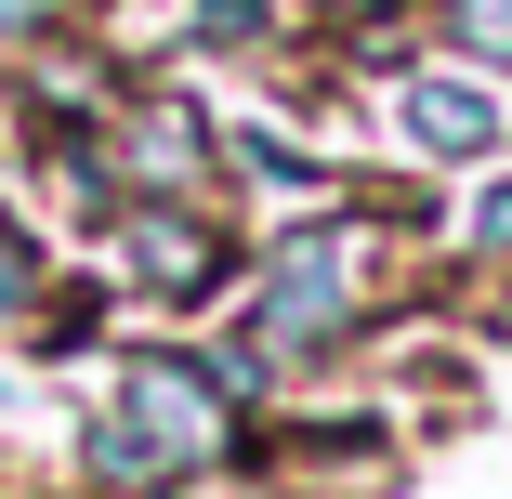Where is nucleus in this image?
<instances>
[{
    "instance_id": "f257e3e1",
    "label": "nucleus",
    "mask_w": 512,
    "mask_h": 499,
    "mask_svg": "<svg viewBox=\"0 0 512 499\" xmlns=\"http://www.w3.org/2000/svg\"><path fill=\"white\" fill-rule=\"evenodd\" d=\"M250 368V355H237ZM237 368H197V355H132L106 421H92V473L106 486H184L197 460L224 447V381Z\"/></svg>"
},
{
    "instance_id": "f03ea898",
    "label": "nucleus",
    "mask_w": 512,
    "mask_h": 499,
    "mask_svg": "<svg viewBox=\"0 0 512 499\" xmlns=\"http://www.w3.org/2000/svg\"><path fill=\"white\" fill-rule=\"evenodd\" d=\"M355 289H368V237L355 224H302L263 263V303H250V355H302V342H342L355 329Z\"/></svg>"
},
{
    "instance_id": "7ed1b4c3",
    "label": "nucleus",
    "mask_w": 512,
    "mask_h": 499,
    "mask_svg": "<svg viewBox=\"0 0 512 499\" xmlns=\"http://www.w3.org/2000/svg\"><path fill=\"white\" fill-rule=\"evenodd\" d=\"M394 106H407V132H421L434 158H486V145H499V92H486V79H447V66H421V79L394 92Z\"/></svg>"
},
{
    "instance_id": "20e7f679",
    "label": "nucleus",
    "mask_w": 512,
    "mask_h": 499,
    "mask_svg": "<svg viewBox=\"0 0 512 499\" xmlns=\"http://www.w3.org/2000/svg\"><path fill=\"white\" fill-rule=\"evenodd\" d=\"M132 276H158L171 303H197V289L224 276V237H211V224H184V211H132Z\"/></svg>"
},
{
    "instance_id": "39448f33",
    "label": "nucleus",
    "mask_w": 512,
    "mask_h": 499,
    "mask_svg": "<svg viewBox=\"0 0 512 499\" xmlns=\"http://www.w3.org/2000/svg\"><path fill=\"white\" fill-rule=\"evenodd\" d=\"M197 158H211V145H197V119H171V106L132 119V171H145V184H197Z\"/></svg>"
},
{
    "instance_id": "423d86ee",
    "label": "nucleus",
    "mask_w": 512,
    "mask_h": 499,
    "mask_svg": "<svg viewBox=\"0 0 512 499\" xmlns=\"http://www.w3.org/2000/svg\"><path fill=\"white\" fill-rule=\"evenodd\" d=\"M447 27H460V53L512 66V0H447Z\"/></svg>"
},
{
    "instance_id": "0eeeda50",
    "label": "nucleus",
    "mask_w": 512,
    "mask_h": 499,
    "mask_svg": "<svg viewBox=\"0 0 512 499\" xmlns=\"http://www.w3.org/2000/svg\"><path fill=\"white\" fill-rule=\"evenodd\" d=\"M197 27H211V40H250V27H263V0H197Z\"/></svg>"
},
{
    "instance_id": "6e6552de",
    "label": "nucleus",
    "mask_w": 512,
    "mask_h": 499,
    "mask_svg": "<svg viewBox=\"0 0 512 499\" xmlns=\"http://www.w3.org/2000/svg\"><path fill=\"white\" fill-rule=\"evenodd\" d=\"M0 316H27V250L0 237Z\"/></svg>"
},
{
    "instance_id": "1a4fd4ad",
    "label": "nucleus",
    "mask_w": 512,
    "mask_h": 499,
    "mask_svg": "<svg viewBox=\"0 0 512 499\" xmlns=\"http://www.w3.org/2000/svg\"><path fill=\"white\" fill-rule=\"evenodd\" d=\"M473 237H486V250H512V184H499L486 211H473Z\"/></svg>"
},
{
    "instance_id": "9d476101",
    "label": "nucleus",
    "mask_w": 512,
    "mask_h": 499,
    "mask_svg": "<svg viewBox=\"0 0 512 499\" xmlns=\"http://www.w3.org/2000/svg\"><path fill=\"white\" fill-rule=\"evenodd\" d=\"M40 14H53V0H0V40H27V27H40Z\"/></svg>"
},
{
    "instance_id": "9b49d317",
    "label": "nucleus",
    "mask_w": 512,
    "mask_h": 499,
    "mask_svg": "<svg viewBox=\"0 0 512 499\" xmlns=\"http://www.w3.org/2000/svg\"><path fill=\"white\" fill-rule=\"evenodd\" d=\"M342 14H381V0H342Z\"/></svg>"
}]
</instances>
